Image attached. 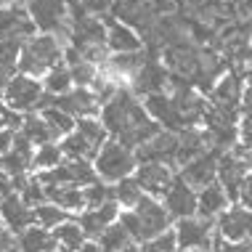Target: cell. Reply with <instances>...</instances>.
I'll use <instances>...</instances> for the list:
<instances>
[{"mask_svg":"<svg viewBox=\"0 0 252 252\" xmlns=\"http://www.w3.org/2000/svg\"><path fill=\"white\" fill-rule=\"evenodd\" d=\"M80 8L88 16H106L114 8V0H80Z\"/></svg>","mask_w":252,"mask_h":252,"instance_id":"39","label":"cell"},{"mask_svg":"<svg viewBox=\"0 0 252 252\" xmlns=\"http://www.w3.org/2000/svg\"><path fill=\"white\" fill-rule=\"evenodd\" d=\"M19 133H22L35 149H37V146H45V144H59L56 135H53V130L48 127V122L40 117V112L27 114V117L22 120V127H19Z\"/></svg>","mask_w":252,"mask_h":252,"instance_id":"28","label":"cell"},{"mask_svg":"<svg viewBox=\"0 0 252 252\" xmlns=\"http://www.w3.org/2000/svg\"><path fill=\"white\" fill-rule=\"evenodd\" d=\"M122 252H146V244H138V242H130V244H127V247H125V250H122Z\"/></svg>","mask_w":252,"mask_h":252,"instance_id":"46","label":"cell"},{"mask_svg":"<svg viewBox=\"0 0 252 252\" xmlns=\"http://www.w3.org/2000/svg\"><path fill=\"white\" fill-rule=\"evenodd\" d=\"M175 239H178V250L189 252V250H213L215 242V223L204 220V218L194 215V218H183V220L173 223Z\"/></svg>","mask_w":252,"mask_h":252,"instance_id":"9","label":"cell"},{"mask_svg":"<svg viewBox=\"0 0 252 252\" xmlns=\"http://www.w3.org/2000/svg\"><path fill=\"white\" fill-rule=\"evenodd\" d=\"M220 149H210V152H204L202 157H196V159H191L189 165H183L178 170V175L183 181L189 183L191 189H204L210 186V183L218 181V162H220Z\"/></svg>","mask_w":252,"mask_h":252,"instance_id":"16","label":"cell"},{"mask_svg":"<svg viewBox=\"0 0 252 252\" xmlns=\"http://www.w3.org/2000/svg\"><path fill=\"white\" fill-rule=\"evenodd\" d=\"M53 236L59 242V252H77L88 242L85 231L80 228L77 218H69L66 223H61L59 228H53Z\"/></svg>","mask_w":252,"mask_h":252,"instance_id":"29","label":"cell"},{"mask_svg":"<svg viewBox=\"0 0 252 252\" xmlns=\"http://www.w3.org/2000/svg\"><path fill=\"white\" fill-rule=\"evenodd\" d=\"M98 117L104 122V127L109 130V138L125 144L127 149H133V152H138L141 146L149 144V141L162 130L159 122H154L152 114L146 112L144 101L135 96L133 91H127V88L120 93H114V96L106 101Z\"/></svg>","mask_w":252,"mask_h":252,"instance_id":"1","label":"cell"},{"mask_svg":"<svg viewBox=\"0 0 252 252\" xmlns=\"http://www.w3.org/2000/svg\"><path fill=\"white\" fill-rule=\"evenodd\" d=\"M22 48H24V40H5V43H0V93L19 74Z\"/></svg>","mask_w":252,"mask_h":252,"instance_id":"27","label":"cell"},{"mask_svg":"<svg viewBox=\"0 0 252 252\" xmlns=\"http://www.w3.org/2000/svg\"><path fill=\"white\" fill-rule=\"evenodd\" d=\"M69 218H72L69 213H64L61 207H56V204H51V202L35 207V226H40V228L53 231V228H59L61 223H66Z\"/></svg>","mask_w":252,"mask_h":252,"instance_id":"34","label":"cell"},{"mask_svg":"<svg viewBox=\"0 0 252 252\" xmlns=\"http://www.w3.org/2000/svg\"><path fill=\"white\" fill-rule=\"evenodd\" d=\"M106 48L112 53H138L144 51V37L130 24L120 19H106Z\"/></svg>","mask_w":252,"mask_h":252,"instance_id":"22","label":"cell"},{"mask_svg":"<svg viewBox=\"0 0 252 252\" xmlns=\"http://www.w3.org/2000/svg\"><path fill=\"white\" fill-rule=\"evenodd\" d=\"M37 30L27 5H0V43L5 40H30Z\"/></svg>","mask_w":252,"mask_h":252,"instance_id":"14","label":"cell"},{"mask_svg":"<svg viewBox=\"0 0 252 252\" xmlns=\"http://www.w3.org/2000/svg\"><path fill=\"white\" fill-rule=\"evenodd\" d=\"M0 215H3L5 228H8L13 236H19L22 231L35 226V210H32L16 191H13L5 202H0Z\"/></svg>","mask_w":252,"mask_h":252,"instance_id":"23","label":"cell"},{"mask_svg":"<svg viewBox=\"0 0 252 252\" xmlns=\"http://www.w3.org/2000/svg\"><path fill=\"white\" fill-rule=\"evenodd\" d=\"M13 191H16V189H13V178H11L8 173H3V170H0V202H5Z\"/></svg>","mask_w":252,"mask_h":252,"instance_id":"41","label":"cell"},{"mask_svg":"<svg viewBox=\"0 0 252 252\" xmlns=\"http://www.w3.org/2000/svg\"><path fill=\"white\" fill-rule=\"evenodd\" d=\"M120 223L125 226V231L130 234L133 242L146 244V242L157 239L159 234L170 231L175 220L170 218L167 207L159 199H154V196H144V199L135 204L133 210H122V213H120Z\"/></svg>","mask_w":252,"mask_h":252,"instance_id":"2","label":"cell"},{"mask_svg":"<svg viewBox=\"0 0 252 252\" xmlns=\"http://www.w3.org/2000/svg\"><path fill=\"white\" fill-rule=\"evenodd\" d=\"M170 69L165 66V61H157L154 56H149L146 59V64H144V69H141L138 74H135V80H133V88L130 91L135 93V96H157V93H170Z\"/></svg>","mask_w":252,"mask_h":252,"instance_id":"12","label":"cell"},{"mask_svg":"<svg viewBox=\"0 0 252 252\" xmlns=\"http://www.w3.org/2000/svg\"><path fill=\"white\" fill-rule=\"evenodd\" d=\"M85 202H88V207H101L106 202H114V186L104 181L91 183V186H85Z\"/></svg>","mask_w":252,"mask_h":252,"instance_id":"36","label":"cell"},{"mask_svg":"<svg viewBox=\"0 0 252 252\" xmlns=\"http://www.w3.org/2000/svg\"><path fill=\"white\" fill-rule=\"evenodd\" d=\"M30 0H0V5H27Z\"/></svg>","mask_w":252,"mask_h":252,"instance_id":"47","label":"cell"},{"mask_svg":"<svg viewBox=\"0 0 252 252\" xmlns=\"http://www.w3.org/2000/svg\"><path fill=\"white\" fill-rule=\"evenodd\" d=\"M27 11L32 16L37 35H51V37L61 40L64 45H69L74 13L64 0H30Z\"/></svg>","mask_w":252,"mask_h":252,"instance_id":"4","label":"cell"},{"mask_svg":"<svg viewBox=\"0 0 252 252\" xmlns=\"http://www.w3.org/2000/svg\"><path fill=\"white\" fill-rule=\"evenodd\" d=\"M77 252H101V247H98V242H85Z\"/></svg>","mask_w":252,"mask_h":252,"instance_id":"45","label":"cell"},{"mask_svg":"<svg viewBox=\"0 0 252 252\" xmlns=\"http://www.w3.org/2000/svg\"><path fill=\"white\" fill-rule=\"evenodd\" d=\"M189 252H210V250H189Z\"/></svg>","mask_w":252,"mask_h":252,"instance_id":"48","label":"cell"},{"mask_svg":"<svg viewBox=\"0 0 252 252\" xmlns=\"http://www.w3.org/2000/svg\"><path fill=\"white\" fill-rule=\"evenodd\" d=\"M242 96H244V85L236 72H223L215 80L213 91H210V106L218 112L226 114H236V109L242 106Z\"/></svg>","mask_w":252,"mask_h":252,"instance_id":"15","label":"cell"},{"mask_svg":"<svg viewBox=\"0 0 252 252\" xmlns=\"http://www.w3.org/2000/svg\"><path fill=\"white\" fill-rule=\"evenodd\" d=\"M40 183L45 186H91V183L98 181L96 175V167L93 162H85V159H64L59 167L48 170V173H40L37 175Z\"/></svg>","mask_w":252,"mask_h":252,"instance_id":"8","label":"cell"},{"mask_svg":"<svg viewBox=\"0 0 252 252\" xmlns=\"http://www.w3.org/2000/svg\"><path fill=\"white\" fill-rule=\"evenodd\" d=\"M40 117L48 122V127L53 130V135H56V141H64L66 135H69L74 127H77V120H74L72 114H66L64 109H59V106H45V109H40Z\"/></svg>","mask_w":252,"mask_h":252,"instance_id":"30","label":"cell"},{"mask_svg":"<svg viewBox=\"0 0 252 252\" xmlns=\"http://www.w3.org/2000/svg\"><path fill=\"white\" fill-rule=\"evenodd\" d=\"M210 252H252V242H228V239L215 236Z\"/></svg>","mask_w":252,"mask_h":252,"instance_id":"40","label":"cell"},{"mask_svg":"<svg viewBox=\"0 0 252 252\" xmlns=\"http://www.w3.org/2000/svg\"><path fill=\"white\" fill-rule=\"evenodd\" d=\"M66 157L61 152V144H45V146H37L35 149V159H32V175H40V173H48V170L59 167Z\"/></svg>","mask_w":252,"mask_h":252,"instance_id":"31","label":"cell"},{"mask_svg":"<svg viewBox=\"0 0 252 252\" xmlns=\"http://www.w3.org/2000/svg\"><path fill=\"white\" fill-rule=\"evenodd\" d=\"M0 101H5L16 114H35L43 109V101H45V88L40 80L35 77H27V74L19 72L16 77L11 80L8 85H5V91L0 93Z\"/></svg>","mask_w":252,"mask_h":252,"instance_id":"7","label":"cell"},{"mask_svg":"<svg viewBox=\"0 0 252 252\" xmlns=\"http://www.w3.org/2000/svg\"><path fill=\"white\" fill-rule=\"evenodd\" d=\"M32 159H35V146L22 133H16V141H13L11 152H5L0 157V170L8 173L13 181L24 178V175H32Z\"/></svg>","mask_w":252,"mask_h":252,"instance_id":"21","label":"cell"},{"mask_svg":"<svg viewBox=\"0 0 252 252\" xmlns=\"http://www.w3.org/2000/svg\"><path fill=\"white\" fill-rule=\"evenodd\" d=\"M93 167H96L98 181L112 183V186H114V183H120V181L135 175V170H138V157H135V152H133V149H127L125 144L109 138L106 146L101 149V154L93 159Z\"/></svg>","mask_w":252,"mask_h":252,"instance_id":"6","label":"cell"},{"mask_svg":"<svg viewBox=\"0 0 252 252\" xmlns=\"http://www.w3.org/2000/svg\"><path fill=\"white\" fill-rule=\"evenodd\" d=\"M146 252H181L178 239H175V231L170 228V231H165V234H159L157 239L146 242Z\"/></svg>","mask_w":252,"mask_h":252,"instance_id":"37","label":"cell"},{"mask_svg":"<svg viewBox=\"0 0 252 252\" xmlns=\"http://www.w3.org/2000/svg\"><path fill=\"white\" fill-rule=\"evenodd\" d=\"M16 250L19 252H59V242L53 236V231L30 226L16 236Z\"/></svg>","mask_w":252,"mask_h":252,"instance_id":"26","label":"cell"},{"mask_svg":"<svg viewBox=\"0 0 252 252\" xmlns=\"http://www.w3.org/2000/svg\"><path fill=\"white\" fill-rule=\"evenodd\" d=\"M22 120H24L22 114H16L5 101H0V130H19Z\"/></svg>","mask_w":252,"mask_h":252,"instance_id":"38","label":"cell"},{"mask_svg":"<svg viewBox=\"0 0 252 252\" xmlns=\"http://www.w3.org/2000/svg\"><path fill=\"white\" fill-rule=\"evenodd\" d=\"M144 189L138 186V181H135V175H130V178L114 183V202L120 204V210H133L135 204H138L141 199H144Z\"/></svg>","mask_w":252,"mask_h":252,"instance_id":"32","label":"cell"},{"mask_svg":"<svg viewBox=\"0 0 252 252\" xmlns=\"http://www.w3.org/2000/svg\"><path fill=\"white\" fill-rule=\"evenodd\" d=\"M178 170L170 165H159V162H138V170H135V181L144 189L146 196H154V199H165L167 189L173 186Z\"/></svg>","mask_w":252,"mask_h":252,"instance_id":"10","label":"cell"},{"mask_svg":"<svg viewBox=\"0 0 252 252\" xmlns=\"http://www.w3.org/2000/svg\"><path fill=\"white\" fill-rule=\"evenodd\" d=\"M69 45H74L77 51L106 45V19L104 16H88V13L85 16H74Z\"/></svg>","mask_w":252,"mask_h":252,"instance_id":"18","label":"cell"},{"mask_svg":"<svg viewBox=\"0 0 252 252\" xmlns=\"http://www.w3.org/2000/svg\"><path fill=\"white\" fill-rule=\"evenodd\" d=\"M236 204H244V207L252 210V175L244 181V186H242V191H239V202H236Z\"/></svg>","mask_w":252,"mask_h":252,"instance_id":"43","label":"cell"},{"mask_svg":"<svg viewBox=\"0 0 252 252\" xmlns=\"http://www.w3.org/2000/svg\"><path fill=\"white\" fill-rule=\"evenodd\" d=\"M215 234L228 242H252V210L244 204H231L215 220Z\"/></svg>","mask_w":252,"mask_h":252,"instance_id":"11","label":"cell"},{"mask_svg":"<svg viewBox=\"0 0 252 252\" xmlns=\"http://www.w3.org/2000/svg\"><path fill=\"white\" fill-rule=\"evenodd\" d=\"M64 3L72 8V13H74V16H85V13H83V8H80V0H64Z\"/></svg>","mask_w":252,"mask_h":252,"instance_id":"44","label":"cell"},{"mask_svg":"<svg viewBox=\"0 0 252 252\" xmlns=\"http://www.w3.org/2000/svg\"><path fill=\"white\" fill-rule=\"evenodd\" d=\"M120 213L122 210H120L117 202H106V204H101V207L83 210V213L77 215V223H80V228L85 231L88 242H98V236L120 220Z\"/></svg>","mask_w":252,"mask_h":252,"instance_id":"19","label":"cell"},{"mask_svg":"<svg viewBox=\"0 0 252 252\" xmlns=\"http://www.w3.org/2000/svg\"><path fill=\"white\" fill-rule=\"evenodd\" d=\"M250 175H252V170L247 167V162H244L242 157H236L234 152L220 154V162H218V183L226 189L231 204L239 202V191H242L244 181H247Z\"/></svg>","mask_w":252,"mask_h":252,"instance_id":"13","label":"cell"},{"mask_svg":"<svg viewBox=\"0 0 252 252\" xmlns=\"http://www.w3.org/2000/svg\"><path fill=\"white\" fill-rule=\"evenodd\" d=\"M228 207H231V199H228L226 189H223L218 181L196 191V215L204 218V220H213L215 223Z\"/></svg>","mask_w":252,"mask_h":252,"instance_id":"24","label":"cell"},{"mask_svg":"<svg viewBox=\"0 0 252 252\" xmlns=\"http://www.w3.org/2000/svg\"><path fill=\"white\" fill-rule=\"evenodd\" d=\"M40 83H43V88H45V93H48V96H66V93L74 88L72 74H69V66H66V64H61V66H56V69H51L43 80H40Z\"/></svg>","mask_w":252,"mask_h":252,"instance_id":"33","label":"cell"},{"mask_svg":"<svg viewBox=\"0 0 252 252\" xmlns=\"http://www.w3.org/2000/svg\"><path fill=\"white\" fill-rule=\"evenodd\" d=\"M133 239H130V234L125 231V226L117 220L112 228H106L104 234L98 236V247H101V252H122L130 244Z\"/></svg>","mask_w":252,"mask_h":252,"instance_id":"35","label":"cell"},{"mask_svg":"<svg viewBox=\"0 0 252 252\" xmlns=\"http://www.w3.org/2000/svg\"><path fill=\"white\" fill-rule=\"evenodd\" d=\"M106 141H109V130L104 127L101 117H85V120H77V127L59 144L66 159L93 162L101 154V149L106 146Z\"/></svg>","mask_w":252,"mask_h":252,"instance_id":"5","label":"cell"},{"mask_svg":"<svg viewBox=\"0 0 252 252\" xmlns=\"http://www.w3.org/2000/svg\"><path fill=\"white\" fill-rule=\"evenodd\" d=\"M16 133L19 130H0V157H3L5 152H11L13 141H16Z\"/></svg>","mask_w":252,"mask_h":252,"instance_id":"42","label":"cell"},{"mask_svg":"<svg viewBox=\"0 0 252 252\" xmlns=\"http://www.w3.org/2000/svg\"><path fill=\"white\" fill-rule=\"evenodd\" d=\"M45 186V183H43ZM45 194H48V202L61 207L64 213H69L72 218H77L83 210H88L85 202V189L83 186H45Z\"/></svg>","mask_w":252,"mask_h":252,"instance_id":"25","label":"cell"},{"mask_svg":"<svg viewBox=\"0 0 252 252\" xmlns=\"http://www.w3.org/2000/svg\"><path fill=\"white\" fill-rule=\"evenodd\" d=\"M162 204L167 207V213L173 220H183V218H194L196 215V189H191L181 175H175L173 186L167 189Z\"/></svg>","mask_w":252,"mask_h":252,"instance_id":"20","label":"cell"},{"mask_svg":"<svg viewBox=\"0 0 252 252\" xmlns=\"http://www.w3.org/2000/svg\"><path fill=\"white\" fill-rule=\"evenodd\" d=\"M178 144H181L178 133L159 130L149 144H144L138 152H135V157H138V162H159V165L175 167V159H178Z\"/></svg>","mask_w":252,"mask_h":252,"instance_id":"17","label":"cell"},{"mask_svg":"<svg viewBox=\"0 0 252 252\" xmlns=\"http://www.w3.org/2000/svg\"><path fill=\"white\" fill-rule=\"evenodd\" d=\"M64 51H66V45L51 35H35V37L24 40L22 59H19V72L27 74V77L43 80L51 69L64 64Z\"/></svg>","mask_w":252,"mask_h":252,"instance_id":"3","label":"cell"}]
</instances>
